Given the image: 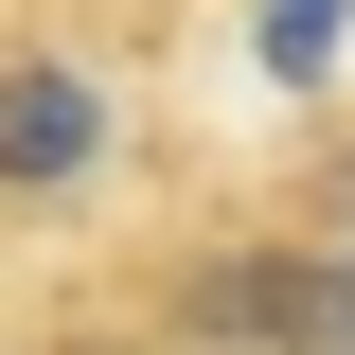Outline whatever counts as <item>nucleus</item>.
<instances>
[{
  "label": "nucleus",
  "instance_id": "1",
  "mask_svg": "<svg viewBox=\"0 0 355 355\" xmlns=\"http://www.w3.org/2000/svg\"><path fill=\"white\" fill-rule=\"evenodd\" d=\"M89 160H107V89L53 71V53H18L0 71V196H71Z\"/></svg>",
  "mask_w": 355,
  "mask_h": 355
},
{
  "label": "nucleus",
  "instance_id": "2",
  "mask_svg": "<svg viewBox=\"0 0 355 355\" xmlns=\"http://www.w3.org/2000/svg\"><path fill=\"white\" fill-rule=\"evenodd\" d=\"M338 18H355V0H249V36H266V71H338Z\"/></svg>",
  "mask_w": 355,
  "mask_h": 355
},
{
  "label": "nucleus",
  "instance_id": "3",
  "mask_svg": "<svg viewBox=\"0 0 355 355\" xmlns=\"http://www.w3.org/2000/svg\"><path fill=\"white\" fill-rule=\"evenodd\" d=\"M320 266H355V160H338V196H320Z\"/></svg>",
  "mask_w": 355,
  "mask_h": 355
}]
</instances>
